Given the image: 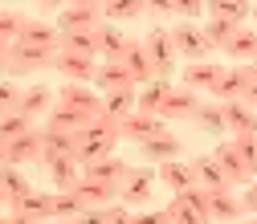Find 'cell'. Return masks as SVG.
Listing matches in <instances>:
<instances>
[{"label":"cell","instance_id":"cell-37","mask_svg":"<svg viewBox=\"0 0 257 224\" xmlns=\"http://www.w3.org/2000/svg\"><path fill=\"white\" fill-rule=\"evenodd\" d=\"M200 29H204V37H208V45H212V49H224V45L233 41V33H237L241 25H233V21H220V17H208Z\"/></svg>","mask_w":257,"mask_h":224},{"label":"cell","instance_id":"cell-15","mask_svg":"<svg viewBox=\"0 0 257 224\" xmlns=\"http://www.w3.org/2000/svg\"><path fill=\"white\" fill-rule=\"evenodd\" d=\"M41 131H29V135H21V139H13L9 143V159L5 163H13V167H25V163H41Z\"/></svg>","mask_w":257,"mask_h":224},{"label":"cell","instance_id":"cell-7","mask_svg":"<svg viewBox=\"0 0 257 224\" xmlns=\"http://www.w3.org/2000/svg\"><path fill=\"white\" fill-rule=\"evenodd\" d=\"M53 70L66 78V82H94V70H98V61H94L90 53H70V49H57Z\"/></svg>","mask_w":257,"mask_h":224},{"label":"cell","instance_id":"cell-41","mask_svg":"<svg viewBox=\"0 0 257 224\" xmlns=\"http://www.w3.org/2000/svg\"><path fill=\"white\" fill-rule=\"evenodd\" d=\"M86 122H94V118H90V114H82V110H70V106H61V102L49 110V126H66V131H82Z\"/></svg>","mask_w":257,"mask_h":224},{"label":"cell","instance_id":"cell-28","mask_svg":"<svg viewBox=\"0 0 257 224\" xmlns=\"http://www.w3.org/2000/svg\"><path fill=\"white\" fill-rule=\"evenodd\" d=\"M45 167H49V179L57 183V191H70L82 179V163L74 155H61V159H53V163H45Z\"/></svg>","mask_w":257,"mask_h":224},{"label":"cell","instance_id":"cell-59","mask_svg":"<svg viewBox=\"0 0 257 224\" xmlns=\"http://www.w3.org/2000/svg\"><path fill=\"white\" fill-rule=\"evenodd\" d=\"M0 208H9V196H5V187H0Z\"/></svg>","mask_w":257,"mask_h":224},{"label":"cell","instance_id":"cell-34","mask_svg":"<svg viewBox=\"0 0 257 224\" xmlns=\"http://www.w3.org/2000/svg\"><path fill=\"white\" fill-rule=\"evenodd\" d=\"M192 122H196L204 135H224L229 131V126H224V106L220 102H200V110L192 114Z\"/></svg>","mask_w":257,"mask_h":224},{"label":"cell","instance_id":"cell-12","mask_svg":"<svg viewBox=\"0 0 257 224\" xmlns=\"http://www.w3.org/2000/svg\"><path fill=\"white\" fill-rule=\"evenodd\" d=\"M224 106V126H229V135L241 139V135H257V110L245 106L241 98L237 102H220Z\"/></svg>","mask_w":257,"mask_h":224},{"label":"cell","instance_id":"cell-24","mask_svg":"<svg viewBox=\"0 0 257 224\" xmlns=\"http://www.w3.org/2000/svg\"><path fill=\"white\" fill-rule=\"evenodd\" d=\"M212 159L224 167L229 183H249V171H245V163H241V155H237L233 139H229V143H216V147H212Z\"/></svg>","mask_w":257,"mask_h":224},{"label":"cell","instance_id":"cell-56","mask_svg":"<svg viewBox=\"0 0 257 224\" xmlns=\"http://www.w3.org/2000/svg\"><path fill=\"white\" fill-rule=\"evenodd\" d=\"M37 5H41V9H57V13H61V9L70 5V0H37Z\"/></svg>","mask_w":257,"mask_h":224},{"label":"cell","instance_id":"cell-9","mask_svg":"<svg viewBox=\"0 0 257 224\" xmlns=\"http://www.w3.org/2000/svg\"><path fill=\"white\" fill-rule=\"evenodd\" d=\"M151 171H139V167H131L122 175V183H118V204H126V208H139V204H147L151 200Z\"/></svg>","mask_w":257,"mask_h":224},{"label":"cell","instance_id":"cell-44","mask_svg":"<svg viewBox=\"0 0 257 224\" xmlns=\"http://www.w3.org/2000/svg\"><path fill=\"white\" fill-rule=\"evenodd\" d=\"M233 147H237V155H241L249 179H257V135H241V139H233Z\"/></svg>","mask_w":257,"mask_h":224},{"label":"cell","instance_id":"cell-64","mask_svg":"<svg viewBox=\"0 0 257 224\" xmlns=\"http://www.w3.org/2000/svg\"><path fill=\"white\" fill-rule=\"evenodd\" d=\"M253 17H257V9H253Z\"/></svg>","mask_w":257,"mask_h":224},{"label":"cell","instance_id":"cell-47","mask_svg":"<svg viewBox=\"0 0 257 224\" xmlns=\"http://www.w3.org/2000/svg\"><path fill=\"white\" fill-rule=\"evenodd\" d=\"M172 5H176V17H184V21L204 13V0H172Z\"/></svg>","mask_w":257,"mask_h":224},{"label":"cell","instance_id":"cell-26","mask_svg":"<svg viewBox=\"0 0 257 224\" xmlns=\"http://www.w3.org/2000/svg\"><path fill=\"white\" fill-rule=\"evenodd\" d=\"M224 53H229L237 66H249V61H257V29H245V25H241L237 33H233V41L224 45Z\"/></svg>","mask_w":257,"mask_h":224},{"label":"cell","instance_id":"cell-46","mask_svg":"<svg viewBox=\"0 0 257 224\" xmlns=\"http://www.w3.org/2000/svg\"><path fill=\"white\" fill-rule=\"evenodd\" d=\"M176 200H180V204H188V208H196V212H208V191H204L200 183H192L188 191H180Z\"/></svg>","mask_w":257,"mask_h":224},{"label":"cell","instance_id":"cell-22","mask_svg":"<svg viewBox=\"0 0 257 224\" xmlns=\"http://www.w3.org/2000/svg\"><path fill=\"white\" fill-rule=\"evenodd\" d=\"M139 151H143L147 163H168V159H180V139H176L172 131H164V135L139 143Z\"/></svg>","mask_w":257,"mask_h":224},{"label":"cell","instance_id":"cell-35","mask_svg":"<svg viewBox=\"0 0 257 224\" xmlns=\"http://www.w3.org/2000/svg\"><path fill=\"white\" fill-rule=\"evenodd\" d=\"M17 110L29 114V118H33V114H49V110H53L49 90H45V86H29V90L21 94V106H17Z\"/></svg>","mask_w":257,"mask_h":224},{"label":"cell","instance_id":"cell-3","mask_svg":"<svg viewBox=\"0 0 257 224\" xmlns=\"http://www.w3.org/2000/svg\"><path fill=\"white\" fill-rule=\"evenodd\" d=\"M143 49H147L151 66H155V78L159 82H172V74H176V41H172V29L155 25L151 33L143 37Z\"/></svg>","mask_w":257,"mask_h":224},{"label":"cell","instance_id":"cell-32","mask_svg":"<svg viewBox=\"0 0 257 224\" xmlns=\"http://www.w3.org/2000/svg\"><path fill=\"white\" fill-rule=\"evenodd\" d=\"M126 41H131V37H122L118 29H114V21L110 25H98V53H102V61H122Z\"/></svg>","mask_w":257,"mask_h":224},{"label":"cell","instance_id":"cell-10","mask_svg":"<svg viewBox=\"0 0 257 224\" xmlns=\"http://www.w3.org/2000/svg\"><path fill=\"white\" fill-rule=\"evenodd\" d=\"M249 82H253L249 66H229V70L220 74V82L212 86V98H216V102H237V98H245Z\"/></svg>","mask_w":257,"mask_h":224},{"label":"cell","instance_id":"cell-52","mask_svg":"<svg viewBox=\"0 0 257 224\" xmlns=\"http://www.w3.org/2000/svg\"><path fill=\"white\" fill-rule=\"evenodd\" d=\"M241 204H245V212H257V179H249V187H245Z\"/></svg>","mask_w":257,"mask_h":224},{"label":"cell","instance_id":"cell-23","mask_svg":"<svg viewBox=\"0 0 257 224\" xmlns=\"http://www.w3.org/2000/svg\"><path fill=\"white\" fill-rule=\"evenodd\" d=\"M172 187V196H180V191H188L192 183H196V171H192V163H180V159H168V163H159V175Z\"/></svg>","mask_w":257,"mask_h":224},{"label":"cell","instance_id":"cell-33","mask_svg":"<svg viewBox=\"0 0 257 224\" xmlns=\"http://www.w3.org/2000/svg\"><path fill=\"white\" fill-rule=\"evenodd\" d=\"M0 187H5V196H9V208H13L17 200H25L29 191H33V183L25 179V171H21V167H13V163L0 167Z\"/></svg>","mask_w":257,"mask_h":224},{"label":"cell","instance_id":"cell-63","mask_svg":"<svg viewBox=\"0 0 257 224\" xmlns=\"http://www.w3.org/2000/svg\"><path fill=\"white\" fill-rule=\"evenodd\" d=\"M5 114H9V110H0V118H5Z\"/></svg>","mask_w":257,"mask_h":224},{"label":"cell","instance_id":"cell-1","mask_svg":"<svg viewBox=\"0 0 257 224\" xmlns=\"http://www.w3.org/2000/svg\"><path fill=\"white\" fill-rule=\"evenodd\" d=\"M118 139H122V131H118V118L98 114L94 122H86L82 131H78V151H74V159L86 167V163H94V159H102V155H114Z\"/></svg>","mask_w":257,"mask_h":224},{"label":"cell","instance_id":"cell-30","mask_svg":"<svg viewBox=\"0 0 257 224\" xmlns=\"http://www.w3.org/2000/svg\"><path fill=\"white\" fill-rule=\"evenodd\" d=\"M13 212H25V216H33L37 224H45V220H53V196L49 191H29L25 200L13 204Z\"/></svg>","mask_w":257,"mask_h":224},{"label":"cell","instance_id":"cell-31","mask_svg":"<svg viewBox=\"0 0 257 224\" xmlns=\"http://www.w3.org/2000/svg\"><path fill=\"white\" fill-rule=\"evenodd\" d=\"M168 90H172V82H147V86H139V98H135V110H143V114H159L164 110V98H168Z\"/></svg>","mask_w":257,"mask_h":224},{"label":"cell","instance_id":"cell-19","mask_svg":"<svg viewBox=\"0 0 257 224\" xmlns=\"http://www.w3.org/2000/svg\"><path fill=\"white\" fill-rule=\"evenodd\" d=\"M21 41H25V45H41V49H57V45H61V33H57V25H45V21H37V17H25Z\"/></svg>","mask_w":257,"mask_h":224},{"label":"cell","instance_id":"cell-49","mask_svg":"<svg viewBox=\"0 0 257 224\" xmlns=\"http://www.w3.org/2000/svg\"><path fill=\"white\" fill-rule=\"evenodd\" d=\"M110 224H135V212L114 200V204H110Z\"/></svg>","mask_w":257,"mask_h":224},{"label":"cell","instance_id":"cell-42","mask_svg":"<svg viewBox=\"0 0 257 224\" xmlns=\"http://www.w3.org/2000/svg\"><path fill=\"white\" fill-rule=\"evenodd\" d=\"M168 216H172V224H212V216H208V212L188 208V204H180L176 196H172V204H168Z\"/></svg>","mask_w":257,"mask_h":224},{"label":"cell","instance_id":"cell-4","mask_svg":"<svg viewBox=\"0 0 257 224\" xmlns=\"http://www.w3.org/2000/svg\"><path fill=\"white\" fill-rule=\"evenodd\" d=\"M172 41H176V53H184L188 61H208V53H212V45H208V37H204V29H200L196 21H180V25H172Z\"/></svg>","mask_w":257,"mask_h":224},{"label":"cell","instance_id":"cell-40","mask_svg":"<svg viewBox=\"0 0 257 224\" xmlns=\"http://www.w3.org/2000/svg\"><path fill=\"white\" fill-rule=\"evenodd\" d=\"M29 131H33V118L21 114V110H9L5 118H0V139H5V143L21 139V135H29Z\"/></svg>","mask_w":257,"mask_h":224},{"label":"cell","instance_id":"cell-16","mask_svg":"<svg viewBox=\"0 0 257 224\" xmlns=\"http://www.w3.org/2000/svg\"><path fill=\"white\" fill-rule=\"evenodd\" d=\"M74 191L86 200V208H106V204L118 200V183H102V179H90V175H82Z\"/></svg>","mask_w":257,"mask_h":224},{"label":"cell","instance_id":"cell-20","mask_svg":"<svg viewBox=\"0 0 257 224\" xmlns=\"http://www.w3.org/2000/svg\"><path fill=\"white\" fill-rule=\"evenodd\" d=\"M245 212V204L233 196V187H224V191H208V216L212 220H224V224H237Z\"/></svg>","mask_w":257,"mask_h":224},{"label":"cell","instance_id":"cell-39","mask_svg":"<svg viewBox=\"0 0 257 224\" xmlns=\"http://www.w3.org/2000/svg\"><path fill=\"white\" fill-rule=\"evenodd\" d=\"M143 13H147V0H106L102 5V17L110 21H135Z\"/></svg>","mask_w":257,"mask_h":224},{"label":"cell","instance_id":"cell-6","mask_svg":"<svg viewBox=\"0 0 257 224\" xmlns=\"http://www.w3.org/2000/svg\"><path fill=\"white\" fill-rule=\"evenodd\" d=\"M118 131H122V139H131V143H147V139H155V135H164V131H168V118H164V114L131 110V114L118 122Z\"/></svg>","mask_w":257,"mask_h":224},{"label":"cell","instance_id":"cell-5","mask_svg":"<svg viewBox=\"0 0 257 224\" xmlns=\"http://www.w3.org/2000/svg\"><path fill=\"white\" fill-rule=\"evenodd\" d=\"M57 102L70 106V110H82V114H90V118L102 114V94L90 90L86 82H66V86L57 90Z\"/></svg>","mask_w":257,"mask_h":224},{"label":"cell","instance_id":"cell-62","mask_svg":"<svg viewBox=\"0 0 257 224\" xmlns=\"http://www.w3.org/2000/svg\"><path fill=\"white\" fill-rule=\"evenodd\" d=\"M249 74H253V78H257V61H249Z\"/></svg>","mask_w":257,"mask_h":224},{"label":"cell","instance_id":"cell-27","mask_svg":"<svg viewBox=\"0 0 257 224\" xmlns=\"http://www.w3.org/2000/svg\"><path fill=\"white\" fill-rule=\"evenodd\" d=\"M135 98H139V86H122V90H110V94H102V114H110V118H126L135 110Z\"/></svg>","mask_w":257,"mask_h":224},{"label":"cell","instance_id":"cell-11","mask_svg":"<svg viewBox=\"0 0 257 224\" xmlns=\"http://www.w3.org/2000/svg\"><path fill=\"white\" fill-rule=\"evenodd\" d=\"M196 110H200V94H196V90H188V86H172L159 114H164V118H192Z\"/></svg>","mask_w":257,"mask_h":224},{"label":"cell","instance_id":"cell-57","mask_svg":"<svg viewBox=\"0 0 257 224\" xmlns=\"http://www.w3.org/2000/svg\"><path fill=\"white\" fill-rule=\"evenodd\" d=\"M5 57H9V45L0 41V78H5Z\"/></svg>","mask_w":257,"mask_h":224},{"label":"cell","instance_id":"cell-8","mask_svg":"<svg viewBox=\"0 0 257 224\" xmlns=\"http://www.w3.org/2000/svg\"><path fill=\"white\" fill-rule=\"evenodd\" d=\"M41 143H45V147H41V163H53V159L78 151V131H66V126H49V122H45Z\"/></svg>","mask_w":257,"mask_h":224},{"label":"cell","instance_id":"cell-60","mask_svg":"<svg viewBox=\"0 0 257 224\" xmlns=\"http://www.w3.org/2000/svg\"><path fill=\"white\" fill-rule=\"evenodd\" d=\"M45 224H74V220H57V216H53V220H45Z\"/></svg>","mask_w":257,"mask_h":224},{"label":"cell","instance_id":"cell-61","mask_svg":"<svg viewBox=\"0 0 257 224\" xmlns=\"http://www.w3.org/2000/svg\"><path fill=\"white\" fill-rule=\"evenodd\" d=\"M237 224H257V216H245V220H237Z\"/></svg>","mask_w":257,"mask_h":224},{"label":"cell","instance_id":"cell-36","mask_svg":"<svg viewBox=\"0 0 257 224\" xmlns=\"http://www.w3.org/2000/svg\"><path fill=\"white\" fill-rule=\"evenodd\" d=\"M86 212V200L78 196V191L70 187V191H53V216L57 220H78Z\"/></svg>","mask_w":257,"mask_h":224},{"label":"cell","instance_id":"cell-51","mask_svg":"<svg viewBox=\"0 0 257 224\" xmlns=\"http://www.w3.org/2000/svg\"><path fill=\"white\" fill-rule=\"evenodd\" d=\"M147 13L151 17H176V5L172 0H147Z\"/></svg>","mask_w":257,"mask_h":224},{"label":"cell","instance_id":"cell-43","mask_svg":"<svg viewBox=\"0 0 257 224\" xmlns=\"http://www.w3.org/2000/svg\"><path fill=\"white\" fill-rule=\"evenodd\" d=\"M21 25H25L21 13L0 9V41H5V45H17V41H21Z\"/></svg>","mask_w":257,"mask_h":224},{"label":"cell","instance_id":"cell-14","mask_svg":"<svg viewBox=\"0 0 257 224\" xmlns=\"http://www.w3.org/2000/svg\"><path fill=\"white\" fill-rule=\"evenodd\" d=\"M192 171H196V183H200L204 191H224V187H233L229 175H224V167L216 163L212 155H196V159H192Z\"/></svg>","mask_w":257,"mask_h":224},{"label":"cell","instance_id":"cell-58","mask_svg":"<svg viewBox=\"0 0 257 224\" xmlns=\"http://www.w3.org/2000/svg\"><path fill=\"white\" fill-rule=\"evenodd\" d=\"M5 159H9V143L0 139V167H5Z\"/></svg>","mask_w":257,"mask_h":224},{"label":"cell","instance_id":"cell-45","mask_svg":"<svg viewBox=\"0 0 257 224\" xmlns=\"http://www.w3.org/2000/svg\"><path fill=\"white\" fill-rule=\"evenodd\" d=\"M21 86L13 82V78H0V110H17L21 106Z\"/></svg>","mask_w":257,"mask_h":224},{"label":"cell","instance_id":"cell-21","mask_svg":"<svg viewBox=\"0 0 257 224\" xmlns=\"http://www.w3.org/2000/svg\"><path fill=\"white\" fill-rule=\"evenodd\" d=\"M94 86L102 94H110V90H122V86H135V78H131V70H126L122 61H102V66L94 70Z\"/></svg>","mask_w":257,"mask_h":224},{"label":"cell","instance_id":"cell-29","mask_svg":"<svg viewBox=\"0 0 257 224\" xmlns=\"http://www.w3.org/2000/svg\"><path fill=\"white\" fill-rule=\"evenodd\" d=\"M204 13L220 17V21H233V25H245V17H253V5L249 0H204Z\"/></svg>","mask_w":257,"mask_h":224},{"label":"cell","instance_id":"cell-13","mask_svg":"<svg viewBox=\"0 0 257 224\" xmlns=\"http://www.w3.org/2000/svg\"><path fill=\"white\" fill-rule=\"evenodd\" d=\"M102 13L98 9H78V5H66L57 13V33H86V29H98Z\"/></svg>","mask_w":257,"mask_h":224},{"label":"cell","instance_id":"cell-38","mask_svg":"<svg viewBox=\"0 0 257 224\" xmlns=\"http://www.w3.org/2000/svg\"><path fill=\"white\" fill-rule=\"evenodd\" d=\"M57 49L98 57V29H86V33H61V45H57Z\"/></svg>","mask_w":257,"mask_h":224},{"label":"cell","instance_id":"cell-54","mask_svg":"<svg viewBox=\"0 0 257 224\" xmlns=\"http://www.w3.org/2000/svg\"><path fill=\"white\" fill-rule=\"evenodd\" d=\"M5 220H9V224H37V220H33V216H25V212H9V216H5Z\"/></svg>","mask_w":257,"mask_h":224},{"label":"cell","instance_id":"cell-2","mask_svg":"<svg viewBox=\"0 0 257 224\" xmlns=\"http://www.w3.org/2000/svg\"><path fill=\"white\" fill-rule=\"evenodd\" d=\"M57 49H41V45H9V57H5V78H29V74H41L53 66Z\"/></svg>","mask_w":257,"mask_h":224},{"label":"cell","instance_id":"cell-25","mask_svg":"<svg viewBox=\"0 0 257 224\" xmlns=\"http://www.w3.org/2000/svg\"><path fill=\"white\" fill-rule=\"evenodd\" d=\"M131 171L122 163L118 155H102V159H94V163H86L82 167V175H90V179H102V183H122V175Z\"/></svg>","mask_w":257,"mask_h":224},{"label":"cell","instance_id":"cell-17","mask_svg":"<svg viewBox=\"0 0 257 224\" xmlns=\"http://www.w3.org/2000/svg\"><path fill=\"white\" fill-rule=\"evenodd\" d=\"M122 66L131 70L135 86H147V82H155V66H151V57H147L143 41H126V53H122Z\"/></svg>","mask_w":257,"mask_h":224},{"label":"cell","instance_id":"cell-50","mask_svg":"<svg viewBox=\"0 0 257 224\" xmlns=\"http://www.w3.org/2000/svg\"><path fill=\"white\" fill-rule=\"evenodd\" d=\"M135 224H172V216H168V208L164 212H135Z\"/></svg>","mask_w":257,"mask_h":224},{"label":"cell","instance_id":"cell-55","mask_svg":"<svg viewBox=\"0 0 257 224\" xmlns=\"http://www.w3.org/2000/svg\"><path fill=\"white\" fill-rule=\"evenodd\" d=\"M70 5H78V9H98V13H102L106 0H70Z\"/></svg>","mask_w":257,"mask_h":224},{"label":"cell","instance_id":"cell-18","mask_svg":"<svg viewBox=\"0 0 257 224\" xmlns=\"http://www.w3.org/2000/svg\"><path fill=\"white\" fill-rule=\"evenodd\" d=\"M220 74H224V66H216V61H188V70H184V86L188 90H212L216 82H220Z\"/></svg>","mask_w":257,"mask_h":224},{"label":"cell","instance_id":"cell-53","mask_svg":"<svg viewBox=\"0 0 257 224\" xmlns=\"http://www.w3.org/2000/svg\"><path fill=\"white\" fill-rule=\"evenodd\" d=\"M241 102H245V106H253V110H257V78H253V82H249V90H245V98H241Z\"/></svg>","mask_w":257,"mask_h":224},{"label":"cell","instance_id":"cell-48","mask_svg":"<svg viewBox=\"0 0 257 224\" xmlns=\"http://www.w3.org/2000/svg\"><path fill=\"white\" fill-rule=\"evenodd\" d=\"M74 224H110V204H106V208H86Z\"/></svg>","mask_w":257,"mask_h":224}]
</instances>
